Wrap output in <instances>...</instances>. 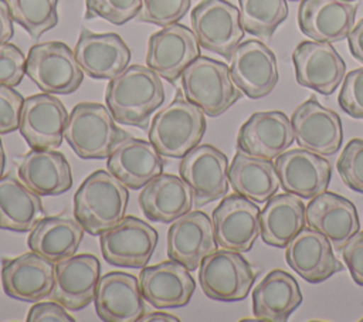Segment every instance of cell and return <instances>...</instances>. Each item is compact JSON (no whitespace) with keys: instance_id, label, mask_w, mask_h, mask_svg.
<instances>
[{"instance_id":"13","label":"cell","mask_w":363,"mask_h":322,"mask_svg":"<svg viewBox=\"0 0 363 322\" xmlns=\"http://www.w3.org/2000/svg\"><path fill=\"white\" fill-rule=\"evenodd\" d=\"M230 72L235 85L250 99L271 94L279 77L274 51L258 40H247L237 45L230 58Z\"/></svg>"},{"instance_id":"36","label":"cell","mask_w":363,"mask_h":322,"mask_svg":"<svg viewBox=\"0 0 363 322\" xmlns=\"http://www.w3.org/2000/svg\"><path fill=\"white\" fill-rule=\"evenodd\" d=\"M288 0H238L244 30L268 40L288 17Z\"/></svg>"},{"instance_id":"17","label":"cell","mask_w":363,"mask_h":322,"mask_svg":"<svg viewBox=\"0 0 363 322\" xmlns=\"http://www.w3.org/2000/svg\"><path fill=\"white\" fill-rule=\"evenodd\" d=\"M217 247L213 220L204 211L190 210L172 221L167 231V255L189 271L199 270L201 261Z\"/></svg>"},{"instance_id":"49","label":"cell","mask_w":363,"mask_h":322,"mask_svg":"<svg viewBox=\"0 0 363 322\" xmlns=\"http://www.w3.org/2000/svg\"><path fill=\"white\" fill-rule=\"evenodd\" d=\"M4 167H6V153H4V148H3V143L0 139V177L3 176Z\"/></svg>"},{"instance_id":"45","label":"cell","mask_w":363,"mask_h":322,"mask_svg":"<svg viewBox=\"0 0 363 322\" xmlns=\"http://www.w3.org/2000/svg\"><path fill=\"white\" fill-rule=\"evenodd\" d=\"M27 322H75V318L67 312V308L57 301L34 304L26 318Z\"/></svg>"},{"instance_id":"11","label":"cell","mask_w":363,"mask_h":322,"mask_svg":"<svg viewBox=\"0 0 363 322\" xmlns=\"http://www.w3.org/2000/svg\"><path fill=\"white\" fill-rule=\"evenodd\" d=\"M259 213L255 201L237 193L225 196L213 210L211 218L218 247L237 252L250 251L261 234Z\"/></svg>"},{"instance_id":"1","label":"cell","mask_w":363,"mask_h":322,"mask_svg":"<svg viewBox=\"0 0 363 322\" xmlns=\"http://www.w3.org/2000/svg\"><path fill=\"white\" fill-rule=\"evenodd\" d=\"M162 77L147 65H128L118 77L109 79L105 102L115 122L147 128L152 113L164 102Z\"/></svg>"},{"instance_id":"42","label":"cell","mask_w":363,"mask_h":322,"mask_svg":"<svg viewBox=\"0 0 363 322\" xmlns=\"http://www.w3.org/2000/svg\"><path fill=\"white\" fill-rule=\"evenodd\" d=\"M27 58L23 51L10 43L0 45V85L17 87L26 74Z\"/></svg>"},{"instance_id":"40","label":"cell","mask_w":363,"mask_h":322,"mask_svg":"<svg viewBox=\"0 0 363 322\" xmlns=\"http://www.w3.org/2000/svg\"><path fill=\"white\" fill-rule=\"evenodd\" d=\"M336 167L347 187L363 193V139L354 138L347 142L336 162Z\"/></svg>"},{"instance_id":"48","label":"cell","mask_w":363,"mask_h":322,"mask_svg":"<svg viewBox=\"0 0 363 322\" xmlns=\"http://www.w3.org/2000/svg\"><path fill=\"white\" fill-rule=\"evenodd\" d=\"M180 319L176 315L167 313V312H150L143 313L139 319V322H179Z\"/></svg>"},{"instance_id":"5","label":"cell","mask_w":363,"mask_h":322,"mask_svg":"<svg viewBox=\"0 0 363 322\" xmlns=\"http://www.w3.org/2000/svg\"><path fill=\"white\" fill-rule=\"evenodd\" d=\"M128 136L115 123L109 109L96 102L77 104L69 116L64 138L81 159H105L116 143Z\"/></svg>"},{"instance_id":"3","label":"cell","mask_w":363,"mask_h":322,"mask_svg":"<svg viewBox=\"0 0 363 322\" xmlns=\"http://www.w3.org/2000/svg\"><path fill=\"white\" fill-rule=\"evenodd\" d=\"M204 132V112L177 91L174 99L150 122L149 140L162 156L182 159L200 143Z\"/></svg>"},{"instance_id":"37","label":"cell","mask_w":363,"mask_h":322,"mask_svg":"<svg viewBox=\"0 0 363 322\" xmlns=\"http://www.w3.org/2000/svg\"><path fill=\"white\" fill-rule=\"evenodd\" d=\"M13 20L20 24L31 38H40L58 23V0H6Z\"/></svg>"},{"instance_id":"2","label":"cell","mask_w":363,"mask_h":322,"mask_svg":"<svg viewBox=\"0 0 363 322\" xmlns=\"http://www.w3.org/2000/svg\"><path fill=\"white\" fill-rule=\"evenodd\" d=\"M128 187L109 170L91 173L74 196V217L89 235H101L125 217Z\"/></svg>"},{"instance_id":"27","label":"cell","mask_w":363,"mask_h":322,"mask_svg":"<svg viewBox=\"0 0 363 322\" xmlns=\"http://www.w3.org/2000/svg\"><path fill=\"white\" fill-rule=\"evenodd\" d=\"M357 6L345 0H302L298 9L301 31L315 40L337 43L354 26Z\"/></svg>"},{"instance_id":"23","label":"cell","mask_w":363,"mask_h":322,"mask_svg":"<svg viewBox=\"0 0 363 322\" xmlns=\"http://www.w3.org/2000/svg\"><path fill=\"white\" fill-rule=\"evenodd\" d=\"M138 279L145 301L157 309L186 306L196 289L190 271L173 260L143 267Z\"/></svg>"},{"instance_id":"32","label":"cell","mask_w":363,"mask_h":322,"mask_svg":"<svg viewBox=\"0 0 363 322\" xmlns=\"http://www.w3.org/2000/svg\"><path fill=\"white\" fill-rule=\"evenodd\" d=\"M261 238L265 244L284 248L306 226V206L292 193L274 194L259 213Z\"/></svg>"},{"instance_id":"52","label":"cell","mask_w":363,"mask_h":322,"mask_svg":"<svg viewBox=\"0 0 363 322\" xmlns=\"http://www.w3.org/2000/svg\"><path fill=\"white\" fill-rule=\"evenodd\" d=\"M362 321H363V318H362Z\"/></svg>"},{"instance_id":"22","label":"cell","mask_w":363,"mask_h":322,"mask_svg":"<svg viewBox=\"0 0 363 322\" xmlns=\"http://www.w3.org/2000/svg\"><path fill=\"white\" fill-rule=\"evenodd\" d=\"M275 167L282 189L301 199H313L326 191L332 179L330 163L320 155L302 148L281 153Z\"/></svg>"},{"instance_id":"39","label":"cell","mask_w":363,"mask_h":322,"mask_svg":"<svg viewBox=\"0 0 363 322\" xmlns=\"http://www.w3.org/2000/svg\"><path fill=\"white\" fill-rule=\"evenodd\" d=\"M191 0H143L138 20L160 27L179 23L189 11Z\"/></svg>"},{"instance_id":"30","label":"cell","mask_w":363,"mask_h":322,"mask_svg":"<svg viewBox=\"0 0 363 322\" xmlns=\"http://www.w3.org/2000/svg\"><path fill=\"white\" fill-rule=\"evenodd\" d=\"M18 179L38 196H57L72 186L71 166L52 149H31L18 165Z\"/></svg>"},{"instance_id":"21","label":"cell","mask_w":363,"mask_h":322,"mask_svg":"<svg viewBox=\"0 0 363 322\" xmlns=\"http://www.w3.org/2000/svg\"><path fill=\"white\" fill-rule=\"evenodd\" d=\"M295 139L291 119L281 111H259L252 113L240 128L237 149L265 157L277 159Z\"/></svg>"},{"instance_id":"31","label":"cell","mask_w":363,"mask_h":322,"mask_svg":"<svg viewBox=\"0 0 363 322\" xmlns=\"http://www.w3.org/2000/svg\"><path fill=\"white\" fill-rule=\"evenodd\" d=\"M296 279L284 270L269 271L252 291L254 316L265 322H284L301 305Z\"/></svg>"},{"instance_id":"38","label":"cell","mask_w":363,"mask_h":322,"mask_svg":"<svg viewBox=\"0 0 363 322\" xmlns=\"http://www.w3.org/2000/svg\"><path fill=\"white\" fill-rule=\"evenodd\" d=\"M143 0H85V20L101 17L112 24L122 26L138 17Z\"/></svg>"},{"instance_id":"34","label":"cell","mask_w":363,"mask_h":322,"mask_svg":"<svg viewBox=\"0 0 363 322\" xmlns=\"http://www.w3.org/2000/svg\"><path fill=\"white\" fill-rule=\"evenodd\" d=\"M84 228L67 216L40 218L30 230L27 244L31 251L41 257L58 262L74 255L82 241Z\"/></svg>"},{"instance_id":"51","label":"cell","mask_w":363,"mask_h":322,"mask_svg":"<svg viewBox=\"0 0 363 322\" xmlns=\"http://www.w3.org/2000/svg\"><path fill=\"white\" fill-rule=\"evenodd\" d=\"M345 1H353V0H345Z\"/></svg>"},{"instance_id":"9","label":"cell","mask_w":363,"mask_h":322,"mask_svg":"<svg viewBox=\"0 0 363 322\" xmlns=\"http://www.w3.org/2000/svg\"><path fill=\"white\" fill-rule=\"evenodd\" d=\"M157 231L146 221L128 216L99 235L101 252L106 262L122 268H143L150 261Z\"/></svg>"},{"instance_id":"50","label":"cell","mask_w":363,"mask_h":322,"mask_svg":"<svg viewBox=\"0 0 363 322\" xmlns=\"http://www.w3.org/2000/svg\"><path fill=\"white\" fill-rule=\"evenodd\" d=\"M289 1H302V0H289Z\"/></svg>"},{"instance_id":"46","label":"cell","mask_w":363,"mask_h":322,"mask_svg":"<svg viewBox=\"0 0 363 322\" xmlns=\"http://www.w3.org/2000/svg\"><path fill=\"white\" fill-rule=\"evenodd\" d=\"M13 17L6 0H0V45L9 43V40L14 34Z\"/></svg>"},{"instance_id":"18","label":"cell","mask_w":363,"mask_h":322,"mask_svg":"<svg viewBox=\"0 0 363 322\" xmlns=\"http://www.w3.org/2000/svg\"><path fill=\"white\" fill-rule=\"evenodd\" d=\"M55 262L30 251L14 258L1 260L4 292L18 301L38 302L51 295Z\"/></svg>"},{"instance_id":"19","label":"cell","mask_w":363,"mask_h":322,"mask_svg":"<svg viewBox=\"0 0 363 322\" xmlns=\"http://www.w3.org/2000/svg\"><path fill=\"white\" fill-rule=\"evenodd\" d=\"M75 57L85 75L112 79L125 71L132 52L116 33H92L82 27L75 45Z\"/></svg>"},{"instance_id":"7","label":"cell","mask_w":363,"mask_h":322,"mask_svg":"<svg viewBox=\"0 0 363 322\" xmlns=\"http://www.w3.org/2000/svg\"><path fill=\"white\" fill-rule=\"evenodd\" d=\"M257 272L252 265L231 250H216L199 267V282L206 296L221 302H237L247 298Z\"/></svg>"},{"instance_id":"35","label":"cell","mask_w":363,"mask_h":322,"mask_svg":"<svg viewBox=\"0 0 363 322\" xmlns=\"http://www.w3.org/2000/svg\"><path fill=\"white\" fill-rule=\"evenodd\" d=\"M41 196L13 174L0 177V228L17 233L30 231L41 218Z\"/></svg>"},{"instance_id":"4","label":"cell","mask_w":363,"mask_h":322,"mask_svg":"<svg viewBox=\"0 0 363 322\" xmlns=\"http://www.w3.org/2000/svg\"><path fill=\"white\" fill-rule=\"evenodd\" d=\"M180 81L184 96L211 118L224 113L242 95L233 81L230 67L204 55L187 65Z\"/></svg>"},{"instance_id":"6","label":"cell","mask_w":363,"mask_h":322,"mask_svg":"<svg viewBox=\"0 0 363 322\" xmlns=\"http://www.w3.org/2000/svg\"><path fill=\"white\" fill-rule=\"evenodd\" d=\"M26 74L47 94H72L84 79L75 52L61 41L34 44L27 57Z\"/></svg>"},{"instance_id":"24","label":"cell","mask_w":363,"mask_h":322,"mask_svg":"<svg viewBox=\"0 0 363 322\" xmlns=\"http://www.w3.org/2000/svg\"><path fill=\"white\" fill-rule=\"evenodd\" d=\"M286 262L311 284H319L343 271V264L333 254L332 243L319 231L305 227L285 247Z\"/></svg>"},{"instance_id":"44","label":"cell","mask_w":363,"mask_h":322,"mask_svg":"<svg viewBox=\"0 0 363 322\" xmlns=\"http://www.w3.org/2000/svg\"><path fill=\"white\" fill-rule=\"evenodd\" d=\"M340 251L353 281L363 287V231H357Z\"/></svg>"},{"instance_id":"25","label":"cell","mask_w":363,"mask_h":322,"mask_svg":"<svg viewBox=\"0 0 363 322\" xmlns=\"http://www.w3.org/2000/svg\"><path fill=\"white\" fill-rule=\"evenodd\" d=\"M95 312L105 322H135L145 313V298L139 279L123 271H112L99 278Z\"/></svg>"},{"instance_id":"28","label":"cell","mask_w":363,"mask_h":322,"mask_svg":"<svg viewBox=\"0 0 363 322\" xmlns=\"http://www.w3.org/2000/svg\"><path fill=\"white\" fill-rule=\"evenodd\" d=\"M306 223L308 227L322 233L339 251L360 228L356 206L332 191H323L311 199L306 206Z\"/></svg>"},{"instance_id":"41","label":"cell","mask_w":363,"mask_h":322,"mask_svg":"<svg viewBox=\"0 0 363 322\" xmlns=\"http://www.w3.org/2000/svg\"><path fill=\"white\" fill-rule=\"evenodd\" d=\"M340 108L356 119H363V67L350 71L337 96Z\"/></svg>"},{"instance_id":"15","label":"cell","mask_w":363,"mask_h":322,"mask_svg":"<svg viewBox=\"0 0 363 322\" xmlns=\"http://www.w3.org/2000/svg\"><path fill=\"white\" fill-rule=\"evenodd\" d=\"M68 116L52 94H35L24 98L18 131L31 149H55L62 143Z\"/></svg>"},{"instance_id":"16","label":"cell","mask_w":363,"mask_h":322,"mask_svg":"<svg viewBox=\"0 0 363 322\" xmlns=\"http://www.w3.org/2000/svg\"><path fill=\"white\" fill-rule=\"evenodd\" d=\"M291 122L299 148L320 156H332L340 149L343 142L340 116L313 96L294 111Z\"/></svg>"},{"instance_id":"12","label":"cell","mask_w":363,"mask_h":322,"mask_svg":"<svg viewBox=\"0 0 363 322\" xmlns=\"http://www.w3.org/2000/svg\"><path fill=\"white\" fill-rule=\"evenodd\" d=\"M197 57L200 44L193 30L174 23L149 37L146 65L169 82H176Z\"/></svg>"},{"instance_id":"10","label":"cell","mask_w":363,"mask_h":322,"mask_svg":"<svg viewBox=\"0 0 363 322\" xmlns=\"http://www.w3.org/2000/svg\"><path fill=\"white\" fill-rule=\"evenodd\" d=\"M228 167L227 156L208 143L197 145L182 157L179 173L189 184L196 207H203L227 194Z\"/></svg>"},{"instance_id":"43","label":"cell","mask_w":363,"mask_h":322,"mask_svg":"<svg viewBox=\"0 0 363 322\" xmlns=\"http://www.w3.org/2000/svg\"><path fill=\"white\" fill-rule=\"evenodd\" d=\"M24 98L11 87L0 85V133H11L20 128Z\"/></svg>"},{"instance_id":"14","label":"cell","mask_w":363,"mask_h":322,"mask_svg":"<svg viewBox=\"0 0 363 322\" xmlns=\"http://www.w3.org/2000/svg\"><path fill=\"white\" fill-rule=\"evenodd\" d=\"M299 85L330 95L345 78L346 64L332 43L302 41L292 52Z\"/></svg>"},{"instance_id":"47","label":"cell","mask_w":363,"mask_h":322,"mask_svg":"<svg viewBox=\"0 0 363 322\" xmlns=\"http://www.w3.org/2000/svg\"><path fill=\"white\" fill-rule=\"evenodd\" d=\"M349 40V50L352 55L363 62V18L352 28V31L347 35Z\"/></svg>"},{"instance_id":"8","label":"cell","mask_w":363,"mask_h":322,"mask_svg":"<svg viewBox=\"0 0 363 322\" xmlns=\"http://www.w3.org/2000/svg\"><path fill=\"white\" fill-rule=\"evenodd\" d=\"M190 21L200 47L227 60L244 38L240 10L227 0H201Z\"/></svg>"},{"instance_id":"20","label":"cell","mask_w":363,"mask_h":322,"mask_svg":"<svg viewBox=\"0 0 363 322\" xmlns=\"http://www.w3.org/2000/svg\"><path fill=\"white\" fill-rule=\"evenodd\" d=\"M101 264L92 254H74L55 262L54 287L50 298L69 311L88 306L95 296Z\"/></svg>"},{"instance_id":"33","label":"cell","mask_w":363,"mask_h":322,"mask_svg":"<svg viewBox=\"0 0 363 322\" xmlns=\"http://www.w3.org/2000/svg\"><path fill=\"white\" fill-rule=\"evenodd\" d=\"M228 182L237 194L255 203L267 201L279 187L278 172L272 160L240 149H237L228 167Z\"/></svg>"},{"instance_id":"26","label":"cell","mask_w":363,"mask_h":322,"mask_svg":"<svg viewBox=\"0 0 363 322\" xmlns=\"http://www.w3.org/2000/svg\"><path fill=\"white\" fill-rule=\"evenodd\" d=\"M162 157L150 140L128 135L112 149L106 167L128 189L139 190L163 172Z\"/></svg>"},{"instance_id":"29","label":"cell","mask_w":363,"mask_h":322,"mask_svg":"<svg viewBox=\"0 0 363 322\" xmlns=\"http://www.w3.org/2000/svg\"><path fill=\"white\" fill-rule=\"evenodd\" d=\"M139 206L153 223H172L189 213L194 203L189 184L176 174L160 173L139 193Z\"/></svg>"}]
</instances>
